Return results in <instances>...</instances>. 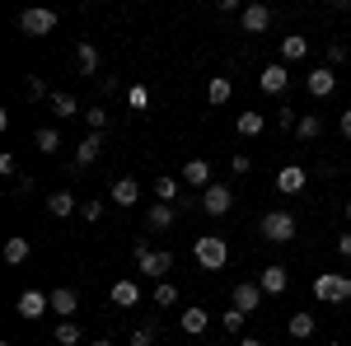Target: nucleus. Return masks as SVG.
Returning <instances> with one entry per match:
<instances>
[{
  "label": "nucleus",
  "mask_w": 351,
  "mask_h": 346,
  "mask_svg": "<svg viewBox=\"0 0 351 346\" xmlns=\"http://www.w3.org/2000/svg\"><path fill=\"white\" fill-rule=\"evenodd\" d=\"M173 262H178V258H173L169 248H150L145 239H136V267H141V276H150L155 286H160V281H169Z\"/></svg>",
  "instance_id": "1"
},
{
  "label": "nucleus",
  "mask_w": 351,
  "mask_h": 346,
  "mask_svg": "<svg viewBox=\"0 0 351 346\" xmlns=\"http://www.w3.org/2000/svg\"><path fill=\"white\" fill-rule=\"evenodd\" d=\"M192 258L202 271H225L230 267V243L220 239V234H202V239L192 243Z\"/></svg>",
  "instance_id": "2"
},
{
  "label": "nucleus",
  "mask_w": 351,
  "mask_h": 346,
  "mask_svg": "<svg viewBox=\"0 0 351 346\" xmlns=\"http://www.w3.org/2000/svg\"><path fill=\"white\" fill-rule=\"evenodd\" d=\"M314 299H324V304H347L351 299V276H342V271L314 276Z\"/></svg>",
  "instance_id": "3"
},
{
  "label": "nucleus",
  "mask_w": 351,
  "mask_h": 346,
  "mask_svg": "<svg viewBox=\"0 0 351 346\" xmlns=\"http://www.w3.org/2000/svg\"><path fill=\"white\" fill-rule=\"evenodd\" d=\"M258 230H263V239H267V243H291V239H295V230H300V220L291 211H267Z\"/></svg>",
  "instance_id": "4"
},
{
  "label": "nucleus",
  "mask_w": 351,
  "mask_h": 346,
  "mask_svg": "<svg viewBox=\"0 0 351 346\" xmlns=\"http://www.w3.org/2000/svg\"><path fill=\"white\" fill-rule=\"evenodd\" d=\"M56 24H61V19H56V10H43V5H33V10L19 14V28H24L28 38H47Z\"/></svg>",
  "instance_id": "5"
},
{
  "label": "nucleus",
  "mask_w": 351,
  "mask_h": 346,
  "mask_svg": "<svg viewBox=\"0 0 351 346\" xmlns=\"http://www.w3.org/2000/svg\"><path fill=\"white\" fill-rule=\"evenodd\" d=\"M230 206H234V187L211 183L206 192H202V211L206 215H230Z\"/></svg>",
  "instance_id": "6"
},
{
  "label": "nucleus",
  "mask_w": 351,
  "mask_h": 346,
  "mask_svg": "<svg viewBox=\"0 0 351 346\" xmlns=\"http://www.w3.org/2000/svg\"><path fill=\"white\" fill-rule=\"evenodd\" d=\"M47 309H52V295H43V291H24L19 299H14V314H19V319H28V323L43 319Z\"/></svg>",
  "instance_id": "7"
},
{
  "label": "nucleus",
  "mask_w": 351,
  "mask_h": 346,
  "mask_svg": "<svg viewBox=\"0 0 351 346\" xmlns=\"http://www.w3.org/2000/svg\"><path fill=\"white\" fill-rule=\"evenodd\" d=\"M258 84H263V94H286V84H291V66L286 61H271V66H263V75H258Z\"/></svg>",
  "instance_id": "8"
},
{
  "label": "nucleus",
  "mask_w": 351,
  "mask_h": 346,
  "mask_svg": "<svg viewBox=\"0 0 351 346\" xmlns=\"http://www.w3.org/2000/svg\"><path fill=\"white\" fill-rule=\"evenodd\" d=\"M309 187V173H304V164H286L281 173H276V192L281 197H300Z\"/></svg>",
  "instance_id": "9"
},
{
  "label": "nucleus",
  "mask_w": 351,
  "mask_h": 346,
  "mask_svg": "<svg viewBox=\"0 0 351 346\" xmlns=\"http://www.w3.org/2000/svg\"><path fill=\"white\" fill-rule=\"evenodd\" d=\"M239 24H243V33H267L271 28V10L263 5V0H253V5H243V14H239Z\"/></svg>",
  "instance_id": "10"
},
{
  "label": "nucleus",
  "mask_w": 351,
  "mask_h": 346,
  "mask_svg": "<svg viewBox=\"0 0 351 346\" xmlns=\"http://www.w3.org/2000/svg\"><path fill=\"white\" fill-rule=\"evenodd\" d=\"M230 299H234L239 314H253V309L263 304V286H258V281H239V286L230 291Z\"/></svg>",
  "instance_id": "11"
},
{
  "label": "nucleus",
  "mask_w": 351,
  "mask_h": 346,
  "mask_svg": "<svg viewBox=\"0 0 351 346\" xmlns=\"http://www.w3.org/2000/svg\"><path fill=\"white\" fill-rule=\"evenodd\" d=\"M178 328H183V337H202V332L211 328V314H206L202 304H188V309L178 314Z\"/></svg>",
  "instance_id": "12"
},
{
  "label": "nucleus",
  "mask_w": 351,
  "mask_h": 346,
  "mask_svg": "<svg viewBox=\"0 0 351 346\" xmlns=\"http://www.w3.org/2000/svg\"><path fill=\"white\" fill-rule=\"evenodd\" d=\"M258 286H263V295H286L291 271H286L281 262H267V267H263V276H258Z\"/></svg>",
  "instance_id": "13"
},
{
  "label": "nucleus",
  "mask_w": 351,
  "mask_h": 346,
  "mask_svg": "<svg viewBox=\"0 0 351 346\" xmlns=\"http://www.w3.org/2000/svg\"><path fill=\"white\" fill-rule=\"evenodd\" d=\"M304 89H309L314 99H328V94L337 89V75H332V66H314V71H309V80H304Z\"/></svg>",
  "instance_id": "14"
},
{
  "label": "nucleus",
  "mask_w": 351,
  "mask_h": 346,
  "mask_svg": "<svg viewBox=\"0 0 351 346\" xmlns=\"http://www.w3.org/2000/svg\"><path fill=\"white\" fill-rule=\"evenodd\" d=\"M75 309H80V295L71 291V286H56L52 291V314L66 323V319H75Z\"/></svg>",
  "instance_id": "15"
},
{
  "label": "nucleus",
  "mask_w": 351,
  "mask_h": 346,
  "mask_svg": "<svg viewBox=\"0 0 351 346\" xmlns=\"http://www.w3.org/2000/svg\"><path fill=\"white\" fill-rule=\"evenodd\" d=\"M99 155H104V136H99V132H89V136L80 140V145H75V169L84 173V169L99 160Z\"/></svg>",
  "instance_id": "16"
},
{
  "label": "nucleus",
  "mask_w": 351,
  "mask_h": 346,
  "mask_svg": "<svg viewBox=\"0 0 351 346\" xmlns=\"http://www.w3.org/2000/svg\"><path fill=\"white\" fill-rule=\"evenodd\" d=\"M173 220H178V206H164V201H155V206L145 211V230L164 234V230H173Z\"/></svg>",
  "instance_id": "17"
},
{
  "label": "nucleus",
  "mask_w": 351,
  "mask_h": 346,
  "mask_svg": "<svg viewBox=\"0 0 351 346\" xmlns=\"http://www.w3.org/2000/svg\"><path fill=\"white\" fill-rule=\"evenodd\" d=\"M108 299H112V309H136L141 304V286L136 281H112Z\"/></svg>",
  "instance_id": "18"
},
{
  "label": "nucleus",
  "mask_w": 351,
  "mask_h": 346,
  "mask_svg": "<svg viewBox=\"0 0 351 346\" xmlns=\"http://www.w3.org/2000/svg\"><path fill=\"white\" fill-rule=\"evenodd\" d=\"M211 183H216V178H211V164L206 160H188L183 164V187H202V192H206Z\"/></svg>",
  "instance_id": "19"
},
{
  "label": "nucleus",
  "mask_w": 351,
  "mask_h": 346,
  "mask_svg": "<svg viewBox=\"0 0 351 346\" xmlns=\"http://www.w3.org/2000/svg\"><path fill=\"white\" fill-rule=\"evenodd\" d=\"M155 201H164V206H178V201H183V187H178V178H169V173H164V178H155Z\"/></svg>",
  "instance_id": "20"
},
{
  "label": "nucleus",
  "mask_w": 351,
  "mask_h": 346,
  "mask_svg": "<svg viewBox=\"0 0 351 346\" xmlns=\"http://www.w3.org/2000/svg\"><path fill=\"white\" fill-rule=\"evenodd\" d=\"M206 99H211V108L230 103V99H234V80H230V75H211V84H206Z\"/></svg>",
  "instance_id": "21"
},
{
  "label": "nucleus",
  "mask_w": 351,
  "mask_h": 346,
  "mask_svg": "<svg viewBox=\"0 0 351 346\" xmlns=\"http://www.w3.org/2000/svg\"><path fill=\"white\" fill-rule=\"evenodd\" d=\"M309 56V38H300V33H291V38H281V61L291 66V61H304Z\"/></svg>",
  "instance_id": "22"
},
{
  "label": "nucleus",
  "mask_w": 351,
  "mask_h": 346,
  "mask_svg": "<svg viewBox=\"0 0 351 346\" xmlns=\"http://www.w3.org/2000/svg\"><path fill=\"white\" fill-rule=\"evenodd\" d=\"M112 201H117V206H136V201H141V183H136V178H117V183H112Z\"/></svg>",
  "instance_id": "23"
},
{
  "label": "nucleus",
  "mask_w": 351,
  "mask_h": 346,
  "mask_svg": "<svg viewBox=\"0 0 351 346\" xmlns=\"http://www.w3.org/2000/svg\"><path fill=\"white\" fill-rule=\"evenodd\" d=\"M47 211H52L56 220H66V215L75 211V192H71V187H61V192H52V197H47Z\"/></svg>",
  "instance_id": "24"
},
{
  "label": "nucleus",
  "mask_w": 351,
  "mask_h": 346,
  "mask_svg": "<svg viewBox=\"0 0 351 346\" xmlns=\"http://www.w3.org/2000/svg\"><path fill=\"white\" fill-rule=\"evenodd\" d=\"M234 132L239 136H263L267 132V117H263V112H239V117H234Z\"/></svg>",
  "instance_id": "25"
},
{
  "label": "nucleus",
  "mask_w": 351,
  "mask_h": 346,
  "mask_svg": "<svg viewBox=\"0 0 351 346\" xmlns=\"http://www.w3.org/2000/svg\"><path fill=\"white\" fill-rule=\"evenodd\" d=\"M75 61H80V71L89 80H99V47H94V42H80V47H75Z\"/></svg>",
  "instance_id": "26"
},
{
  "label": "nucleus",
  "mask_w": 351,
  "mask_h": 346,
  "mask_svg": "<svg viewBox=\"0 0 351 346\" xmlns=\"http://www.w3.org/2000/svg\"><path fill=\"white\" fill-rule=\"evenodd\" d=\"M52 112L71 122V117H80L84 108H80V99H75V94H52Z\"/></svg>",
  "instance_id": "27"
},
{
  "label": "nucleus",
  "mask_w": 351,
  "mask_h": 346,
  "mask_svg": "<svg viewBox=\"0 0 351 346\" xmlns=\"http://www.w3.org/2000/svg\"><path fill=\"white\" fill-rule=\"evenodd\" d=\"M28 253H33V248H28V239H19V234H14V239L5 243V267H24Z\"/></svg>",
  "instance_id": "28"
},
{
  "label": "nucleus",
  "mask_w": 351,
  "mask_h": 346,
  "mask_svg": "<svg viewBox=\"0 0 351 346\" xmlns=\"http://www.w3.org/2000/svg\"><path fill=\"white\" fill-rule=\"evenodd\" d=\"M295 136H300V140H319V136H324V117H314V112H300Z\"/></svg>",
  "instance_id": "29"
},
{
  "label": "nucleus",
  "mask_w": 351,
  "mask_h": 346,
  "mask_svg": "<svg viewBox=\"0 0 351 346\" xmlns=\"http://www.w3.org/2000/svg\"><path fill=\"white\" fill-rule=\"evenodd\" d=\"M52 337H56V346H80V328H75V319H66V323H56L52 328Z\"/></svg>",
  "instance_id": "30"
},
{
  "label": "nucleus",
  "mask_w": 351,
  "mask_h": 346,
  "mask_svg": "<svg viewBox=\"0 0 351 346\" xmlns=\"http://www.w3.org/2000/svg\"><path fill=\"white\" fill-rule=\"evenodd\" d=\"M291 337H295V342H304V337H314V314H309V309H300V314H291Z\"/></svg>",
  "instance_id": "31"
},
{
  "label": "nucleus",
  "mask_w": 351,
  "mask_h": 346,
  "mask_svg": "<svg viewBox=\"0 0 351 346\" xmlns=\"http://www.w3.org/2000/svg\"><path fill=\"white\" fill-rule=\"evenodd\" d=\"M155 342H160V323L145 319V323H141V328L132 332V342H127V346H155Z\"/></svg>",
  "instance_id": "32"
},
{
  "label": "nucleus",
  "mask_w": 351,
  "mask_h": 346,
  "mask_svg": "<svg viewBox=\"0 0 351 346\" xmlns=\"http://www.w3.org/2000/svg\"><path fill=\"white\" fill-rule=\"evenodd\" d=\"M33 145H38L43 155H56V150H61V132H56V127H43V132L33 136Z\"/></svg>",
  "instance_id": "33"
},
{
  "label": "nucleus",
  "mask_w": 351,
  "mask_h": 346,
  "mask_svg": "<svg viewBox=\"0 0 351 346\" xmlns=\"http://www.w3.org/2000/svg\"><path fill=\"white\" fill-rule=\"evenodd\" d=\"M150 299H155V304H160V309H169V304H178V286H173V281H160V286H155V295H150Z\"/></svg>",
  "instance_id": "34"
},
{
  "label": "nucleus",
  "mask_w": 351,
  "mask_h": 346,
  "mask_svg": "<svg viewBox=\"0 0 351 346\" xmlns=\"http://www.w3.org/2000/svg\"><path fill=\"white\" fill-rule=\"evenodd\" d=\"M84 122H89V132H99V136L108 132V112H104V103H99V108H84Z\"/></svg>",
  "instance_id": "35"
},
{
  "label": "nucleus",
  "mask_w": 351,
  "mask_h": 346,
  "mask_svg": "<svg viewBox=\"0 0 351 346\" xmlns=\"http://www.w3.org/2000/svg\"><path fill=\"white\" fill-rule=\"evenodd\" d=\"M127 103H132L136 112H145V108H150V89H145V84H132V89H127Z\"/></svg>",
  "instance_id": "36"
},
{
  "label": "nucleus",
  "mask_w": 351,
  "mask_h": 346,
  "mask_svg": "<svg viewBox=\"0 0 351 346\" xmlns=\"http://www.w3.org/2000/svg\"><path fill=\"white\" fill-rule=\"evenodd\" d=\"M243 319H248V314H239V309L230 304V309L220 314V328H225V332H243Z\"/></svg>",
  "instance_id": "37"
},
{
  "label": "nucleus",
  "mask_w": 351,
  "mask_h": 346,
  "mask_svg": "<svg viewBox=\"0 0 351 346\" xmlns=\"http://www.w3.org/2000/svg\"><path fill=\"white\" fill-rule=\"evenodd\" d=\"M295 127H300L295 108H276V132H295Z\"/></svg>",
  "instance_id": "38"
},
{
  "label": "nucleus",
  "mask_w": 351,
  "mask_h": 346,
  "mask_svg": "<svg viewBox=\"0 0 351 346\" xmlns=\"http://www.w3.org/2000/svg\"><path fill=\"white\" fill-rule=\"evenodd\" d=\"M24 89H28V99H47V103H52V94H47V84L38 80V75H28V80H24Z\"/></svg>",
  "instance_id": "39"
},
{
  "label": "nucleus",
  "mask_w": 351,
  "mask_h": 346,
  "mask_svg": "<svg viewBox=\"0 0 351 346\" xmlns=\"http://www.w3.org/2000/svg\"><path fill=\"white\" fill-rule=\"evenodd\" d=\"M347 61V47L342 42H328V66H342Z\"/></svg>",
  "instance_id": "40"
},
{
  "label": "nucleus",
  "mask_w": 351,
  "mask_h": 346,
  "mask_svg": "<svg viewBox=\"0 0 351 346\" xmlns=\"http://www.w3.org/2000/svg\"><path fill=\"white\" fill-rule=\"evenodd\" d=\"M80 211H84V220H99V215H104V201H84Z\"/></svg>",
  "instance_id": "41"
},
{
  "label": "nucleus",
  "mask_w": 351,
  "mask_h": 346,
  "mask_svg": "<svg viewBox=\"0 0 351 346\" xmlns=\"http://www.w3.org/2000/svg\"><path fill=\"white\" fill-rule=\"evenodd\" d=\"M230 169H234V173H248V169H253V160H248V155H234V160H230Z\"/></svg>",
  "instance_id": "42"
},
{
  "label": "nucleus",
  "mask_w": 351,
  "mask_h": 346,
  "mask_svg": "<svg viewBox=\"0 0 351 346\" xmlns=\"http://www.w3.org/2000/svg\"><path fill=\"white\" fill-rule=\"evenodd\" d=\"M33 187H38V178H33V173H24V178H14V192H33Z\"/></svg>",
  "instance_id": "43"
},
{
  "label": "nucleus",
  "mask_w": 351,
  "mask_h": 346,
  "mask_svg": "<svg viewBox=\"0 0 351 346\" xmlns=\"http://www.w3.org/2000/svg\"><path fill=\"white\" fill-rule=\"evenodd\" d=\"M14 169H19V164H14V155H0V173H5V178H14Z\"/></svg>",
  "instance_id": "44"
},
{
  "label": "nucleus",
  "mask_w": 351,
  "mask_h": 346,
  "mask_svg": "<svg viewBox=\"0 0 351 346\" xmlns=\"http://www.w3.org/2000/svg\"><path fill=\"white\" fill-rule=\"evenodd\" d=\"M337 132H342V136H347V140H351V108H347V112H342V117H337Z\"/></svg>",
  "instance_id": "45"
},
{
  "label": "nucleus",
  "mask_w": 351,
  "mask_h": 346,
  "mask_svg": "<svg viewBox=\"0 0 351 346\" xmlns=\"http://www.w3.org/2000/svg\"><path fill=\"white\" fill-rule=\"evenodd\" d=\"M337 253H342V258H351V230H347V234H337Z\"/></svg>",
  "instance_id": "46"
},
{
  "label": "nucleus",
  "mask_w": 351,
  "mask_h": 346,
  "mask_svg": "<svg viewBox=\"0 0 351 346\" xmlns=\"http://www.w3.org/2000/svg\"><path fill=\"white\" fill-rule=\"evenodd\" d=\"M89 346H112V337H94V342H89Z\"/></svg>",
  "instance_id": "47"
},
{
  "label": "nucleus",
  "mask_w": 351,
  "mask_h": 346,
  "mask_svg": "<svg viewBox=\"0 0 351 346\" xmlns=\"http://www.w3.org/2000/svg\"><path fill=\"white\" fill-rule=\"evenodd\" d=\"M239 346H263V342H258V337H243V342Z\"/></svg>",
  "instance_id": "48"
},
{
  "label": "nucleus",
  "mask_w": 351,
  "mask_h": 346,
  "mask_svg": "<svg viewBox=\"0 0 351 346\" xmlns=\"http://www.w3.org/2000/svg\"><path fill=\"white\" fill-rule=\"evenodd\" d=\"M324 346H342V342H324Z\"/></svg>",
  "instance_id": "49"
},
{
  "label": "nucleus",
  "mask_w": 351,
  "mask_h": 346,
  "mask_svg": "<svg viewBox=\"0 0 351 346\" xmlns=\"http://www.w3.org/2000/svg\"><path fill=\"white\" fill-rule=\"evenodd\" d=\"M347 220H351V201H347Z\"/></svg>",
  "instance_id": "50"
},
{
  "label": "nucleus",
  "mask_w": 351,
  "mask_h": 346,
  "mask_svg": "<svg viewBox=\"0 0 351 346\" xmlns=\"http://www.w3.org/2000/svg\"><path fill=\"white\" fill-rule=\"evenodd\" d=\"M347 169H351V155H347Z\"/></svg>",
  "instance_id": "51"
},
{
  "label": "nucleus",
  "mask_w": 351,
  "mask_h": 346,
  "mask_svg": "<svg viewBox=\"0 0 351 346\" xmlns=\"http://www.w3.org/2000/svg\"><path fill=\"white\" fill-rule=\"evenodd\" d=\"M0 346H10V342H0Z\"/></svg>",
  "instance_id": "52"
}]
</instances>
